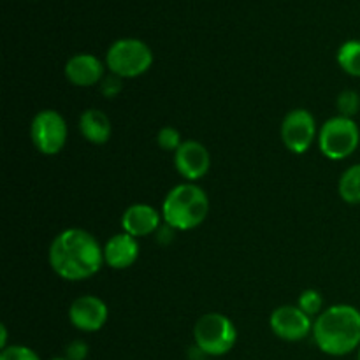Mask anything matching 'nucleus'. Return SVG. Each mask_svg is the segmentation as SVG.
Instances as JSON below:
<instances>
[{
    "label": "nucleus",
    "mask_w": 360,
    "mask_h": 360,
    "mask_svg": "<svg viewBox=\"0 0 360 360\" xmlns=\"http://www.w3.org/2000/svg\"><path fill=\"white\" fill-rule=\"evenodd\" d=\"M193 360H206V359H193Z\"/></svg>",
    "instance_id": "obj_27"
},
{
    "label": "nucleus",
    "mask_w": 360,
    "mask_h": 360,
    "mask_svg": "<svg viewBox=\"0 0 360 360\" xmlns=\"http://www.w3.org/2000/svg\"><path fill=\"white\" fill-rule=\"evenodd\" d=\"M210 214V197L195 183H181L169 190L162 204V218L174 231H193Z\"/></svg>",
    "instance_id": "obj_3"
},
{
    "label": "nucleus",
    "mask_w": 360,
    "mask_h": 360,
    "mask_svg": "<svg viewBox=\"0 0 360 360\" xmlns=\"http://www.w3.org/2000/svg\"><path fill=\"white\" fill-rule=\"evenodd\" d=\"M122 90H123L122 77L111 74V76H108V77H104V79H102L101 91H102V95H104L105 98L118 97V95L122 94Z\"/></svg>",
    "instance_id": "obj_22"
},
{
    "label": "nucleus",
    "mask_w": 360,
    "mask_h": 360,
    "mask_svg": "<svg viewBox=\"0 0 360 360\" xmlns=\"http://www.w3.org/2000/svg\"><path fill=\"white\" fill-rule=\"evenodd\" d=\"M313 340L320 352L343 357L360 347V309L352 304H334L313 322Z\"/></svg>",
    "instance_id": "obj_2"
},
{
    "label": "nucleus",
    "mask_w": 360,
    "mask_h": 360,
    "mask_svg": "<svg viewBox=\"0 0 360 360\" xmlns=\"http://www.w3.org/2000/svg\"><path fill=\"white\" fill-rule=\"evenodd\" d=\"M271 330L274 336L283 341H302L313 333L311 316L306 315L299 306L285 304L274 309L269 319Z\"/></svg>",
    "instance_id": "obj_9"
},
{
    "label": "nucleus",
    "mask_w": 360,
    "mask_h": 360,
    "mask_svg": "<svg viewBox=\"0 0 360 360\" xmlns=\"http://www.w3.org/2000/svg\"><path fill=\"white\" fill-rule=\"evenodd\" d=\"M281 141L285 148L295 155H302L311 148L316 137L315 116L308 109H292L281 122Z\"/></svg>",
    "instance_id": "obj_8"
},
{
    "label": "nucleus",
    "mask_w": 360,
    "mask_h": 360,
    "mask_svg": "<svg viewBox=\"0 0 360 360\" xmlns=\"http://www.w3.org/2000/svg\"><path fill=\"white\" fill-rule=\"evenodd\" d=\"M174 165L179 176H183L186 181H197L210 172L211 155L199 141H183V144L174 153Z\"/></svg>",
    "instance_id": "obj_11"
},
{
    "label": "nucleus",
    "mask_w": 360,
    "mask_h": 360,
    "mask_svg": "<svg viewBox=\"0 0 360 360\" xmlns=\"http://www.w3.org/2000/svg\"><path fill=\"white\" fill-rule=\"evenodd\" d=\"M139 243L137 238L120 232L108 239L104 246V262L112 269H129L139 259Z\"/></svg>",
    "instance_id": "obj_14"
},
{
    "label": "nucleus",
    "mask_w": 360,
    "mask_h": 360,
    "mask_svg": "<svg viewBox=\"0 0 360 360\" xmlns=\"http://www.w3.org/2000/svg\"><path fill=\"white\" fill-rule=\"evenodd\" d=\"M51 269L67 281L95 276L104 266V248L83 229H67L51 241L48 250Z\"/></svg>",
    "instance_id": "obj_1"
},
{
    "label": "nucleus",
    "mask_w": 360,
    "mask_h": 360,
    "mask_svg": "<svg viewBox=\"0 0 360 360\" xmlns=\"http://www.w3.org/2000/svg\"><path fill=\"white\" fill-rule=\"evenodd\" d=\"M160 213L150 204H132L122 214V229L134 238H146L160 229Z\"/></svg>",
    "instance_id": "obj_13"
},
{
    "label": "nucleus",
    "mask_w": 360,
    "mask_h": 360,
    "mask_svg": "<svg viewBox=\"0 0 360 360\" xmlns=\"http://www.w3.org/2000/svg\"><path fill=\"white\" fill-rule=\"evenodd\" d=\"M67 122L55 109H42L34 116L30 137L35 150L46 157L58 155L67 143Z\"/></svg>",
    "instance_id": "obj_7"
},
{
    "label": "nucleus",
    "mask_w": 360,
    "mask_h": 360,
    "mask_svg": "<svg viewBox=\"0 0 360 360\" xmlns=\"http://www.w3.org/2000/svg\"><path fill=\"white\" fill-rule=\"evenodd\" d=\"M79 132L88 143L101 146L111 139L112 123L104 111L91 108L79 116Z\"/></svg>",
    "instance_id": "obj_15"
},
{
    "label": "nucleus",
    "mask_w": 360,
    "mask_h": 360,
    "mask_svg": "<svg viewBox=\"0 0 360 360\" xmlns=\"http://www.w3.org/2000/svg\"><path fill=\"white\" fill-rule=\"evenodd\" d=\"M0 360H41L32 348L25 345H9L6 350L0 352Z\"/></svg>",
    "instance_id": "obj_21"
},
{
    "label": "nucleus",
    "mask_w": 360,
    "mask_h": 360,
    "mask_svg": "<svg viewBox=\"0 0 360 360\" xmlns=\"http://www.w3.org/2000/svg\"><path fill=\"white\" fill-rule=\"evenodd\" d=\"M157 143L164 151H174L176 153V151H178V148L183 144V139H181V134H179L178 129L167 125V127H164V129L158 130Z\"/></svg>",
    "instance_id": "obj_20"
},
{
    "label": "nucleus",
    "mask_w": 360,
    "mask_h": 360,
    "mask_svg": "<svg viewBox=\"0 0 360 360\" xmlns=\"http://www.w3.org/2000/svg\"><path fill=\"white\" fill-rule=\"evenodd\" d=\"M297 306L309 316H319L323 311V297L315 288H308L297 299Z\"/></svg>",
    "instance_id": "obj_18"
},
{
    "label": "nucleus",
    "mask_w": 360,
    "mask_h": 360,
    "mask_svg": "<svg viewBox=\"0 0 360 360\" xmlns=\"http://www.w3.org/2000/svg\"><path fill=\"white\" fill-rule=\"evenodd\" d=\"M105 65L122 79L143 76L153 65V51L141 39H118L105 53Z\"/></svg>",
    "instance_id": "obj_4"
},
{
    "label": "nucleus",
    "mask_w": 360,
    "mask_h": 360,
    "mask_svg": "<svg viewBox=\"0 0 360 360\" xmlns=\"http://www.w3.org/2000/svg\"><path fill=\"white\" fill-rule=\"evenodd\" d=\"M51 360H69L67 357H55V359H51Z\"/></svg>",
    "instance_id": "obj_25"
},
{
    "label": "nucleus",
    "mask_w": 360,
    "mask_h": 360,
    "mask_svg": "<svg viewBox=\"0 0 360 360\" xmlns=\"http://www.w3.org/2000/svg\"><path fill=\"white\" fill-rule=\"evenodd\" d=\"M193 340L204 355L221 357L238 343V329L229 316L221 313H206L195 322Z\"/></svg>",
    "instance_id": "obj_5"
},
{
    "label": "nucleus",
    "mask_w": 360,
    "mask_h": 360,
    "mask_svg": "<svg viewBox=\"0 0 360 360\" xmlns=\"http://www.w3.org/2000/svg\"><path fill=\"white\" fill-rule=\"evenodd\" d=\"M65 357L69 360H86L88 357V345L84 341L76 340L67 345Z\"/></svg>",
    "instance_id": "obj_23"
},
{
    "label": "nucleus",
    "mask_w": 360,
    "mask_h": 360,
    "mask_svg": "<svg viewBox=\"0 0 360 360\" xmlns=\"http://www.w3.org/2000/svg\"><path fill=\"white\" fill-rule=\"evenodd\" d=\"M338 192L340 197L347 204L359 206L360 204V164L352 165L341 174L338 183Z\"/></svg>",
    "instance_id": "obj_16"
},
{
    "label": "nucleus",
    "mask_w": 360,
    "mask_h": 360,
    "mask_svg": "<svg viewBox=\"0 0 360 360\" xmlns=\"http://www.w3.org/2000/svg\"><path fill=\"white\" fill-rule=\"evenodd\" d=\"M109 316L108 304L97 295H81L69 308V320L81 333H97L105 326Z\"/></svg>",
    "instance_id": "obj_10"
},
{
    "label": "nucleus",
    "mask_w": 360,
    "mask_h": 360,
    "mask_svg": "<svg viewBox=\"0 0 360 360\" xmlns=\"http://www.w3.org/2000/svg\"><path fill=\"white\" fill-rule=\"evenodd\" d=\"M360 144V129L354 118L334 116L319 132V148L329 160H345L352 157Z\"/></svg>",
    "instance_id": "obj_6"
},
{
    "label": "nucleus",
    "mask_w": 360,
    "mask_h": 360,
    "mask_svg": "<svg viewBox=\"0 0 360 360\" xmlns=\"http://www.w3.org/2000/svg\"><path fill=\"white\" fill-rule=\"evenodd\" d=\"M338 63L348 76L360 77V41L359 39H350L343 42L338 49Z\"/></svg>",
    "instance_id": "obj_17"
},
{
    "label": "nucleus",
    "mask_w": 360,
    "mask_h": 360,
    "mask_svg": "<svg viewBox=\"0 0 360 360\" xmlns=\"http://www.w3.org/2000/svg\"><path fill=\"white\" fill-rule=\"evenodd\" d=\"M7 347H9V345H7V327L6 323H2V326H0V348L6 350Z\"/></svg>",
    "instance_id": "obj_24"
},
{
    "label": "nucleus",
    "mask_w": 360,
    "mask_h": 360,
    "mask_svg": "<svg viewBox=\"0 0 360 360\" xmlns=\"http://www.w3.org/2000/svg\"><path fill=\"white\" fill-rule=\"evenodd\" d=\"M338 111L340 116H347V118H354L360 111V95L355 90H345L338 95Z\"/></svg>",
    "instance_id": "obj_19"
},
{
    "label": "nucleus",
    "mask_w": 360,
    "mask_h": 360,
    "mask_svg": "<svg viewBox=\"0 0 360 360\" xmlns=\"http://www.w3.org/2000/svg\"><path fill=\"white\" fill-rule=\"evenodd\" d=\"M63 72L74 86L90 88L104 79V63L90 53H77L67 60Z\"/></svg>",
    "instance_id": "obj_12"
},
{
    "label": "nucleus",
    "mask_w": 360,
    "mask_h": 360,
    "mask_svg": "<svg viewBox=\"0 0 360 360\" xmlns=\"http://www.w3.org/2000/svg\"><path fill=\"white\" fill-rule=\"evenodd\" d=\"M357 352H359V354H357V360H360V347H359Z\"/></svg>",
    "instance_id": "obj_26"
}]
</instances>
